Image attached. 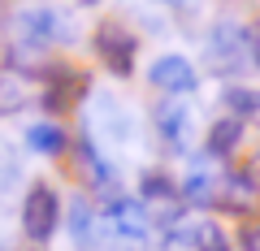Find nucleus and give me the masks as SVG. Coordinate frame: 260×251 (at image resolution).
I'll return each mask as SVG.
<instances>
[{
    "mask_svg": "<svg viewBox=\"0 0 260 251\" xmlns=\"http://www.w3.org/2000/svg\"><path fill=\"white\" fill-rule=\"evenodd\" d=\"M18 30L30 44H61V39H74V22L70 13L56 9V5H30L18 13Z\"/></svg>",
    "mask_w": 260,
    "mask_h": 251,
    "instance_id": "3",
    "label": "nucleus"
},
{
    "mask_svg": "<svg viewBox=\"0 0 260 251\" xmlns=\"http://www.w3.org/2000/svg\"><path fill=\"white\" fill-rule=\"evenodd\" d=\"M213 195H217L213 173H200V169H195V173L186 177V199H195V204H200V199H213Z\"/></svg>",
    "mask_w": 260,
    "mask_h": 251,
    "instance_id": "13",
    "label": "nucleus"
},
{
    "mask_svg": "<svg viewBox=\"0 0 260 251\" xmlns=\"http://www.w3.org/2000/svg\"><path fill=\"white\" fill-rule=\"evenodd\" d=\"M247 56H251V48H247V35H243L239 22H230V18L213 22L208 44H204V65L217 78H239L243 65H247Z\"/></svg>",
    "mask_w": 260,
    "mask_h": 251,
    "instance_id": "1",
    "label": "nucleus"
},
{
    "mask_svg": "<svg viewBox=\"0 0 260 251\" xmlns=\"http://www.w3.org/2000/svg\"><path fill=\"white\" fill-rule=\"evenodd\" d=\"M239 139H243V121L239 117H221V121H213V130H208V152H213V156H230V152L239 148Z\"/></svg>",
    "mask_w": 260,
    "mask_h": 251,
    "instance_id": "10",
    "label": "nucleus"
},
{
    "mask_svg": "<svg viewBox=\"0 0 260 251\" xmlns=\"http://www.w3.org/2000/svg\"><path fill=\"white\" fill-rule=\"evenodd\" d=\"M247 39H251V44H247V48H251V56H256V65H260V26H251V35H247Z\"/></svg>",
    "mask_w": 260,
    "mask_h": 251,
    "instance_id": "14",
    "label": "nucleus"
},
{
    "mask_svg": "<svg viewBox=\"0 0 260 251\" xmlns=\"http://www.w3.org/2000/svg\"><path fill=\"white\" fill-rule=\"evenodd\" d=\"M95 44H100L104 61H109L113 69H130V56H135V39H130L121 26H100Z\"/></svg>",
    "mask_w": 260,
    "mask_h": 251,
    "instance_id": "7",
    "label": "nucleus"
},
{
    "mask_svg": "<svg viewBox=\"0 0 260 251\" xmlns=\"http://www.w3.org/2000/svg\"><path fill=\"white\" fill-rule=\"evenodd\" d=\"M178 242H191L195 251H230V238H225L221 225H213V221H195L191 230L178 234Z\"/></svg>",
    "mask_w": 260,
    "mask_h": 251,
    "instance_id": "8",
    "label": "nucleus"
},
{
    "mask_svg": "<svg viewBox=\"0 0 260 251\" xmlns=\"http://www.w3.org/2000/svg\"><path fill=\"white\" fill-rule=\"evenodd\" d=\"M91 104H95L91 126H100V139H109V143H126V139H130V126H135V117L126 113V104H121L113 91H95Z\"/></svg>",
    "mask_w": 260,
    "mask_h": 251,
    "instance_id": "5",
    "label": "nucleus"
},
{
    "mask_svg": "<svg viewBox=\"0 0 260 251\" xmlns=\"http://www.w3.org/2000/svg\"><path fill=\"white\" fill-rule=\"evenodd\" d=\"M26 148L39 152V156H56V152L65 148L61 126H52V121H30L26 126Z\"/></svg>",
    "mask_w": 260,
    "mask_h": 251,
    "instance_id": "9",
    "label": "nucleus"
},
{
    "mask_svg": "<svg viewBox=\"0 0 260 251\" xmlns=\"http://www.w3.org/2000/svg\"><path fill=\"white\" fill-rule=\"evenodd\" d=\"M56 221H61V199H56V191L44 186V182H35L26 191V204H22V230H26V238L48 242L56 234Z\"/></svg>",
    "mask_w": 260,
    "mask_h": 251,
    "instance_id": "2",
    "label": "nucleus"
},
{
    "mask_svg": "<svg viewBox=\"0 0 260 251\" xmlns=\"http://www.w3.org/2000/svg\"><path fill=\"white\" fill-rule=\"evenodd\" d=\"M225 104L234 109V117H260V91H251V87L225 91Z\"/></svg>",
    "mask_w": 260,
    "mask_h": 251,
    "instance_id": "11",
    "label": "nucleus"
},
{
    "mask_svg": "<svg viewBox=\"0 0 260 251\" xmlns=\"http://www.w3.org/2000/svg\"><path fill=\"white\" fill-rule=\"evenodd\" d=\"M87 230H91V208L83 199H70V234L78 242H87Z\"/></svg>",
    "mask_w": 260,
    "mask_h": 251,
    "instance_id": "12",
    "label": "nucleus"
},
{
    "mask_svg": "<svg viewBox=\"0 0 260 251\" xmlns=\"http://www.w3.org/2000/svg\"><path fill=\"white\" fill-rule=\"evenodd\" d=\"M148 78H152V87H160V91H169V95H191L195 87H200V74H195V65L182 52L156 56L152 69H148Z\"/></svg>",
    "mask_w": 260,
    "mask_h": 251,
    "instance_id": "4",
    "label": "nucleus"
},
{
    "mask_svg": "<svg viewBox=\"0 0 260 251\" xmlns=\"http://www.w3.org/2000/svg\"><path fill=\"white\" fill-rule=\"evenodd\" d=\"M156 126H160V134H165V143L186 148V143H191V130H195V109H191V104L165 100L160 113H156Z\"/></svg>",
    "mask_w": 260,
    "mask_h": 251,
    "instance_id": "6",
    "label": "nucleus"
}]
</instances>
